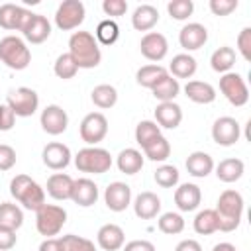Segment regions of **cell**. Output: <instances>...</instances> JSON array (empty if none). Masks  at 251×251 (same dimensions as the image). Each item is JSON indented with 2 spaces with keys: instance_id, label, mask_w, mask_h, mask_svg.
<instances>
[{
  "instance_id": "obj_1",
  "label": "cell",
  "mask_w": 251,
  "mask_h": 251,
  "mask_svg": "<svg viewBox=\"0 0 251 251\" xmlns=\"http://www.w3.org/2000/svg\"><path fill=\"white\" fill-rule=\"evenodd\" d=\"M69 55L78 69H94L102 61V51L90 31H75L69 37Z\"/></svg>"
},
{
  "instance_id": "obj_2",
  "label": "cell",
  "mask_w": 251,
  "mask_h": 251,
  "mask_svg": "<svg viewBox=\"0 0 251 251\" xmlns=\"http://www.w3.org/2000/svg\"><path fill=\"white\" fill-rule=\"evenodd\" d=\"M243 208H245V202H243L241 192H237L233 188L224 190L214 208L218 214V231H224V233L235 231L241 224Z\"/></svg>"
},
{
  "instance_id": "obj_3",
  "label": "cell",
  "mask_w": 251,
  "mask_h": 251,
  "mask_svg": "<svg viewBox=\"0 0 251 251\" xmlns=\"http://www.w3.org/2000/svg\"><path fill=\"white\" fill-rule=\"evenodd\" d=\"M10 194L31 212H37L45 204V190L27 175H16L10 180Z\"/></svg>"
},
{
  "instance_id": "obj_4",
  "label": "cell",
  "mask_w": 251,
  "mask_h": 251,
  "mask_svg": "<svg viewBox=\"0 0 251 251\" xmlns=\"http://www.w3.org/2000/svg\"><path fill=\"white\" fill-rule=\"evenodd\" d=\"M0 61L12 71H24L31 63V51L18 35H6L0 39Z\"/></svg>"
},
{
  "instance_id": "obj_5",
  "label": "cell",
  "mask_w": 251,
  "mask_h": 251,
  "mask_svg": "<svg viewBox=\"0 0 251 251\" xmlns=\"http://www.w3.org/2000/svg\"><path fill=\"white\" fill-rule=\"evenodd\" d=\"M112 155L108 149L104 147H84L75 155V167L80 173H88V175H104L110 171L112 167Z\"/></svg>"
},
{
  "instance_id": "obj_6",
  "label": "cell",
  "mask_w": 251,
  "mask_h": 251,
  "mask_svg": "<svg viewBox=\"0 0 251 251\" xmlns=\"http://www.w3.org/2000/svg\"><path fill=\"white\" fill-rule=\"evenodd\" d=\"M65 224H67V210L63 206L43 204L35 212V227H37L39 235H43L45 239L59 235V231L63 229Z\"/></svg>"
},
{
  "instance_id": "obj_7",
  "label": "cell",
  "mask_w": 251,
  "mask_h": 251,
  "mask_svg": "<svg viewBox=\"0 0 251 251\" xmlns=\"http://www.w3.org/2000/svg\"><path fill=\"white\" fill-rule=\"evenodd\" d=\"M6 104L16 114V118H29L39 108V96H37V92L33 88L20 86V88H12L8 92Z\"/></svg>"
},
{
  "instance_id": "obj_8",
  "label": "cell",
  "mask_w": 251,
  "mask_h": 251,
  "mask_svg": "<svg viewBox=\"0 0 251 251\" xmlns=\"http://www.w3.org/2000/svg\"><path fill=\"white\" fill-rule=\"evenodd\" d=\"M220 92L235 108H241L249 102V88H247L245 78L239 73L229 71V73L222 75L220 76Z\"/></svg>"
},
{
  "instance_id": "obj_9",
  "label": "cell",
  "mask_w": 251,
  "mask_h": 251,
  "mask_svg": "<svg viewBox=\"0 0 251 251\" xmlns=\"http://www.w3.org/2000/svg\"><path fill=\"white\" fill-rule=\"evenodd\" d=\"M86 10L80 0H63L55 12V25L61 31L76 29L84 22Z\"/></svg>"
},
{
  "instance_id": "obj_10",
  "label": "cell",
  "mask_w": 251,
  "mask_h": 251,
  "mask_svg": "<svg viewBox=\"0 0 251 251\" xmlns=\"http://www.w3.org/2000/svg\"><path fill=\"white\" fill-rule=\"evenodd\" d=\"M78 133H80V139L86 145H90V147L98 145L106 137V133H108V120H106V116L102 112L86 114L82 118L80 126H78Z\"/></svg>"
},
{
  "instance_id": "obj_11",
  "label": "cell",
  "mask_w": 251,
  "mask_h": 251,
  "mask_svg": "<svg viewBox=\"0 0 251 251\" xmlns=\"http://www.w3.org/2000/svg\"><path fill=\"white\" fill-rule=\"evenodd\" d=\"M241 137V126L231 116H222L212 126V139L220 147H231Z\"/></svg>"
},
{
  "instance_id": "obj_12",
  "label": "cell",
  "mask_w": 251,
  "mask_h": 251,
  "mask_svg": "<svg viewBox=\"0 0 251 251\" xmlns=\"http://www.w3.org/2000/svg\"><path fill=\"white\" fill-rule=\"evenodd\" d=\"M39 124H41V129L45 133H49V135H61L69 127V116H67V112L59 104H49V106H45L41 110Z\"/></svg>"
},
{
  "instance_id": "obj_13",
  "label": "cell",
  "mask_w": 251,
  "mask_h": 251,
  "mask_svg": "<svg viewBox=\"0 0 251 251\" xmlns=\"http://www.w3.org/2000/svg\"><path fill=\"white\" fill-rule=\"evenodd\" d=\"M139 51L141 55L147 59V61H153V63H159L167 57L169 53V41L163 33L159 31H147L141 41H139Z\"/></svg>"
},
{
  "instance_id": "obj_14",
  "label": "cell",
  "mask_w": 251,
  "mask_h": 251,
  "mask_svg": "<svg viewBox=\"0 0 251 251\" xmlns=\"http://www.w3.org/2000/svg\"><path fill=\"white\" fill-rule=\"evenodd\" d=\"M41 159H43V165L49 167L51 171H63L69 167L73 155H71V149L61 143V141H51L43 147L41 151Z\"/></svg>"
},
{
  "instance_id": "obj_15",
  "label": "cell",
  "mask_w": 251,
  "mask_h": 251,
  "mask_svg": "<svg viewBox=\"0 0 251 251\" xmlns=\"http://www.w3.org/2000/svg\"><path fill=\"white\" fill-rule=\"evenodd\" d=\"M104 202L112 212H124L131 204V188L122 180H114L104 190Z\"/></svg>"
},
{
  "instance_id": "obj_16",
  "label": "cell",
  "mask_w": 251,
  "mask_h": 251,
  "mask_svg": "<svg viewBox=\"0 0 251 251\" xmlns=\"http://www.w3.org/2000/svg\"><path fill=\"white\" fill-rule=\"evenodd\" d=\"M206 41H208V29H206V25H202L198 22H190L178 31V43L188 53L198 51L200 47L206 45Z\"/></svg>"
},
{
  "instance_id": "obj_17",
  "label": "cell",
  "mask_w": 251,
  "mask_h": 251,
  "mask_svg": "<svg viewBox=\"0 0 251 251\" xmlns=\"http://www.w3.org/2000/svg\"><path fill=\"white\" fill-rule=\"evenodd\" d=\"M71 200L80 206V208H90L96 204L98 200V184L90 178H76L73 182V192H71Z\"/></svg>"
},
{
  "instance_id": "obj_18",
  "label": "cell",
  "mask_w": 251,
  "mask_h": 251,
  "mask_svg": "<svg viewBox=\"0 0 251 251\" xmlns=\"http://www.w3.org/2000/svg\"><path fill=\"white\" fill-rule=\"evenodd\" d=\"M202 202V190L194 182H182L175 188V204L180 212H194Z\"/></svg>"
},
{
  "instance_id": "obj_19",
  "label": "cell",
  "mask_w": 251,
  "mask_h": 251,
  "mask_svg": "<svg viewBox=\"0 0 251 251\" xmlns=\"http://www.w3.org/2000/svg\"><path fill=\"white\" fill-rule=\"evenodd\" d=\"M96 243L104 251H118L126 243V233L118 224H104L96 233Z\"/></svg>"
},
{
  "instance_id": "obj_20",
  "label": "cell",
  "mask_w": 251,
  "mask_h": 251,
  "mask_svg": "<svg viewBox=\"0 0 251 251\" xmlns=\"http://www.w3.org/2000/svg\"><path fill=\"white\" fill-rule=\"evenodd\" d=\"M131 206H133V212L139 220H153L161 212V198L155 192L145 190V192H139L135 196Z\"/></svg>"
},
{
  "instance_id": "obj_21",
  "label": "cell",
  "mask_w": 251,
  "mask_h": 251,
  "mask_svg": "<svg viewBox=\"0 0 251 251\" xmlns=\"http://www.w3.org/2000/svg\"><path fill=\"white\" fill-rule=\"evenodd\" d=\"M182 122V108L176 102H159L155 108V124L165 129H175Z\"/></svg>"
},
{
  "instance_id": "obj_22",
  "label": "cell",
  "mask_w": 251,
  "mask_h": 251,
  "mask_svg": "<svg viewBox=\"0 0 251 251\" xmlns=\"http://www.w3.org/2000/svg\"><path fill=\"white\" fill-rule=\"evenodd\" d=\"M22 35L25 37V41H29L33 45H39V43H43L51 35V24H49V20L45 16L33 14V18L29 20V24L24 27Z\"/></svg>"
},
{
  "instance_id": "obj_23",
  "label": "cell",
  "mask_w": 251,
  "mask_h": 251,
  "mask_svg": "<svg viewBox=\"0 0 251 251\" xmlns=\"http://www.w3.org/2000/svg\"><path fill=\"white\" fill-rule=\"evenodd\" d=\"M73 182H75V178L69 176L67 173H55L47 178L45 190L53 200H71Z\"/></svg>"
},
{
  "instance_id": "obj_24",
  "label": "cell",
  "mask_w": 251,
  "mask_h": 251,
  "mask_svg": "<svg viewBox=\"0 0 251 251\" xmlns=\"http://www.w3.org/2000/svg\"><path fill=\"white\" fill-rule=\"evenodd\" d=\"M184 96L194 104H212L216 100V88L204 80H188L184 84Z\"/></svg>"
},
{
  "instance_id": "obj_25",
  "label": "cell",
  "mask_w": 251,
  "mask_h": 251,
  "mask_svg": "<svg viewBox=\"0 0 251 251\" xmlns=\"http://www.w3.org/2000/svg\"><path fill=\"white\" fill-rule=\"evenodd\" d=\"M143 163H145L143 153L133 147L122 149L116 157V165H118L120 173H124V175H137L143 169Z\"/></svg>"
},
{
  "instance_id": "obj_26",
  "label": "cell",
  "mask_w": 251,
  "mask_h": 251,
  "mask_svg": "<svg viewBox=\"0 0 251 251\" xmlns=\"http://www.w3.org/2000/svg\"><path fill=\"white\" fill-rule=\"evenodd\" d=\"M214 169H216L218 180L231 184V182H237V180L243 176V173H245V163H243L241 159H237V157H229V159H224V161H220L218 165H214Z\"/></svg>"
},
{
  "instance_id": "obj_27",
  "label": "cell",
  "mask_w": 251,
  "mask_h": 251,
  "mask_svg": "<svg viewBox=\"0 0 251 251\" xmlns=\"http://www.w3.org/2000/svg\"><path fill=\"white\" fill-rule=\"evenodd\" d=\"M159 22V10L151 4H141L131 14V25L137 31H151Z\"/></svg>"
},
{
  "instance_id": "obj_28",
  "label": "cell",
  "mask_w": 251,
  "mask_h": 251,
  "mask_svg": "<svg viewBox=\"0 0 251 251\" xmlns=\"http://www.w3.org/2000/svg\"><path fill=\"white\" fill-rule=\"evenodd\" d=\"M184 165L188 175L194 178H204L214 171V159L204 151H192Z\"/></svg>"
},
{
  "instance_id": "obj_29",
  "label": "cell",
  "mask_w": 251,
  "mask_h": 251,
  "mask_svg": "<svg viewBox=\"0 0 251 251\" xmlns=\"http://www.w3.org/2000/svg\"><path fill=\"white\" fill-rule=\"evenodd\" d=\"M196 69H198L196 59L190 53H178V55L173 57V61H171V65H169L167 71H169L171 76H175L178 80V78H190V76H194Z\"/></svg>"
},
{
  "instance_id": "obj_30",
  "label": "cell",
  "mask_w": 251,
  "mask_h": 251,
  "mask_svg": "<svg viewBox=\"0 0 251 251\" xmlns=\"http://www.w3.org/2000/svg\"><path fill=\"white\" fill-rule=\"evenodd\" d=\"M167 75H169V71H167L163 65L153 63V65H143V67H139L137 73H135V80H137L139 86L151 90V88H153L163 76H167Z\"/></svg>"
},
{
  "instance_id": "obj_31",
  "label": "cell",
  "mask_w": 251,
  "mask_h": 251,
  "mask_svg": "<svg viewBox=\"0 0 251 251\" xmlns=\"http://www.w3.org/2000/svg\"><path fill=\"white\" fill-rule=\"evenodd\" d=\"M233 65H235V49L229 47V45L218 47V49L212 53V57H210V67H212L216 73H220V75L229 73V71L233 69Z\"/></svg>"
},
{
  "instance_id": "obj_32",
  "label": "cell",
  "mask_w": 251,
  "mask_h": 251,
  "mask_svg": "<svg viewBox=\"0 0 251 251\" xmlns=\"http://www.w3.org/2000/svg\"><path fill=\"white\" fill-rule=\"evenodd\" d=\"M24 224V212L14 202H0V227L18 231Z\"/></svg>"
},
{
  "instance_id": "obj_33",
  "label": "cell",
  "mask_w": 251,
  "mask_h": 251,
  "mask_svg": "<svg viewBox=\"0 0 251 251\" xmlns=\"http://www.w3.org/2000/svg\"><path fill=\"white\" fill-rule=\"evenodd\" d=\"M151 92H153L155 100H159V102H175V98H176L178 92H180V84H178V80H176L175 76L167 75V76H163V78L151 88Z\"/></svg>"
},
{
  "instance_id": "obj_34",
  "label": "cell",
  "mask_w": 251,
  "mask_h": 251,
  "mask_svg": "<svg viewBox=\"0 0 251 251\" xmlns=\"http://www.w3.org/2000/svg\"><path fill=\"white\" fill-rule=\"evenodd\" d=\"M192 227L198 235H210L218 231V214L214 208H204L194 216Z\"/></svg>"
},
{
  "instance_id": "obj_35",
  "label": "cell",
  "mask_w": 251,
  "mask_h": 251,
  "mask_svg": "<svg viewBox=\"0 0 251 251\" xmlns=\"http://www.w3.org/2000/svg\"><path fill=\"white\" fill-rule=\"evenodd\" d=\"M90 100L96 108L100 110H108V108H114L116 102H118V90L112 86V84H98L92 88L90 92Z\"/></svg>"
},
{
  "instance_id": "obj_36",
  "label": "cell",
  "mask_w": 251,
  "mask_h": 251,
  "mask_svg": "<svg viewBox=\"0 0 251 251\" xmlns=\"http://www.w3.org/2000/svg\"><path fill=\"white\" fill-rule=\"evenodd\" d=\"M141 149H143V157H147L149 161H155V163H163V161H167L169 155H171V143H169V139L163 137V135L155 137L153 141H149V143H147L145 147H141Z\"/></svg>"
},
{
  "instance_id": "obj_37",
  "label": "cell",
  "mask_w": 251,
  "mask_h": 251,
  "mask_svg": "<svg viewBox=\"0 0 251 251\" xmlns=\"http://www.w3.org/2000/svg\"><path fill=\"white\" fill-rule=\"evenodd\" d=\"M96 41H98V45L102 43V45H114L116 41H118V37H120V25L114 22V20H110V18H106V20H102L98 25H96Z\"/></svg>"
},
{
  "instance_id": "obj_38",
  "label": "cell",
  "mask_w": 251,
  "mask_h": 251,
  "mask_svg": "<svg viewBox=\"0 0 251 251\" xmlns=\"http://www.w3.org/2000/svg\"><path fill=\"white\" fill-rule=\"evenodd\" d=\"M157 227H159V231H163L167 235H176L184 229V220L176 212H165V214L159 216Z\"/></svg>"
},
{
  "instance_id": "obj_39",
  "label": "cell",
  "mask_w": 251,
  "mask_h": 251,
  "mask_svg": "<svg viewBox=\"0 0 251 251\" xmlns=\"http://www.w3.org/2000/svg\"><path fill=\"white\" fill-rule=\"evenodd\" d=\"M22 8L18 4H2L0 6V27L8 29V31H18V24H20V16H22Z\"/></svg>"
},
{
  "instance_id": "obj_40",
  "label": "cell",
  "mask_w": 251,
  "mask_h": 251,
  "mask_svg": "<svg viewBox=\"0 0 251 251\" xmlns=\"http://www.w3.org/2000/svg\"><path fill=\"white\" fill-rule=\"evenodd\" d=\"M159 135H161V127L153 120H141L135 126V141L139 147H145L149 141H153Z\"/></svg>"
},
{
  "instance_id": "obj_41",
  "label": "cell",
  "mask_w": 251,
  "mask_h": 251,
  "mask_svg": "<svg viewBox=\"0 0 251 251\" xmlns=\"http://www.w3.org/2000/svg\"><path fill=\"white\" fill-rule=\"evenodd\" d=\"M153 178H155V182H157L161 188H175V186L178 184L180 173H178V169L173 167V165H161V167H157Z\"/></svg>"
},
{
  "instance_id": "obj_42",
  "label": "cell",
  "mask_w": 251,
  "mask_h": 251,
  "mask_svg": "<svg viewBox=\"0 0 251 251\" xmlns=\"http://www.w3.org/2000/svg\"><path fill=\"white\" fill-rule=\"evenodd\" d=\"M53 73H55L59 78L69 80V78H75V75L78 73V67L75 65V61L71 59V55H69V53H61V55L55 59Z\"/></svg>"
},
{
  "instance_id": "obj_43",
  "label": "cell",
  "mask_w": 251,
  "mask_h": 251,
  "mask_svg": "<svg viewBox=\"0 0 251 251\" xmlns=\"http://www.w3.org/2000/svg\"><path fill=\"white\" fill-rule=\"evenodd\" d=\"M59 239H61L63 251H96L94 241H90L86 237H80V235H75V233L61 235Z\"/></svg>"
},
{
  "instance_id": "obj_44",
  "label": "cell",
  "mask_w": 251,
  "mask_h": 251,
  "mask_svg": "<svg viewBox=\"0 0 251 251\" xmlns=\"http://www.w3.org/2000/svg\"><path fill=\"white\" fill-rule=\"evenodd\" d=\"M167 12H169V16H171L173 20L184 22V20H188V18L192 16V12H194V2H192V0H171V2L167 4Z\"/></svg>"
},
{
  "instance_id": "obj_45",
  "label": "cell",
  "mask_w": 251,
  "mask_h": 251,
  "mask_svg": "<svg viewBox=\"0 0 251 251\" xmlns=\"http://www.w3.org/2000/svg\"><path fill=\"white\" fill-rule=\"evenodd\" d=\"M239 6L237 0H210L208 8L214 16H229L231 12H235Z\"/></svg>"
},
{
  "instance_id": "obj_46",
  "label": "cell",
  "mask_w": 251,
  "mask_h": 251,
  "mask_svg": "<svg viewBox=\"0 0 251 251\" xmlns=\"http://www.w3.org/2000/svg\"><path fill=\"white\" fill-rule=\"evenodd\" d=\"M102 12L106 16H110V20L112 18H120V16H124L127 12V2L126 0H104L102 2Z\"/></svg>"
},
{
  "instance_id": "obj_47",
  "label": "cell",
  "mask_w": 251,
  "mask_h": 251,
  "mask_svg": "<svg viewBox=\"0 0 251 251\" xmlns=\"http://www.w3.org/2000/svg\"><path fill=\"white\" fill-rule=\"evenodd\" d=\"M237 51L245 61H251V27H243L237 35Z\"/></svg>"
},
{
  "instance_id": "obj_48",
  "label": "cell",
  "mask_w": 251,
  "mask_h": 251,
  "mask_svg": "<svg viewBox=\"0 0 251 251\" xmlns=\"http://www.w3.org/2000/svg\"><path fill=\"white\" fill-rule=\"evenodd\" d=\"M16 165V149L12 145L0 143V171H10Z\"/></svg>"
},
{
  "instance_id": "obj_49",
  "label": "cell",
  "mask_w": 251,
  "mask_h": 251,
  "mask_svg": "<svg viewBox=\"0 0 251 251\" xmlns=\"http://www.w3.org/2000/svg\"><path fill=\"white\" fill-rule=\"evenodd\" d=\"M16 124V114L8 104H0V131H10Z\"/></svg>"
},
{
  "instance_id": "obj_50",
  "label": "cell",
  "mask_w": 251,
  "mask_h": 251,
  "mask_svg": "<svg viewBox=\"0 0 251 251\" xmlns=\"http://www.w3.org/2000/svg\"><path fill=\"white\" fill-rule=\"evenodd\" d=\"M16 241H18V235L14 229H6V227H0V251H10L16 247Z\"/></svg>"
},
{
  "instance_id": "obj_51",
  "label": "cell",
  "mask_w": 251,
  "mask_h": 251,
  "mask_svg": "<svg viewBox=\"0 0 251 251\" xmlns=\"http://www.w3.org/2000/svg\"><path fill=\"white\" fill-rule=\"evenodd\" d=\"M122 249L124 251H155V245L147 239H133V241L124 243Z\"/></svg>"
},
{
  "instance_id": "obj_52",
  "label": "cell",
  "mask_w": 251,
  "mask_h": 251,
  "mask_svg": "<svg viewBox=\"0 0 251 251\" xmlns=\"http://www.w3.org/2000/svg\"><path fill=\"white\" fill-rule=\"evenodd\" d=\"M39 251H63L61 239L59 237H47V239H43L41 245H39Z\"/></svg>"
},
{
  "instance_id": "obj_53",
  "label": "cell",
  "mask_w": 251,
  "mask_h": 251,
  "mask_svg": "<svg viewBox=\"0 0 251 251\" xmlns=\"http://www.w3.org/2000/svg\"><path fill=\"white\" fill-rule=\"evenodd\" d=\"M175 251H202V245H200L196 239H182V241L175 247Z\"/></svg>"
},
{
  "instance_id": "obj_54",
  "label": "cell",
  "mask_w": 251,
  "mask_h": 251,
  "mask_svg": "<svg viewBox=\"0 0 251 251\" xmlns=\"http://www.w3.org/2000/svg\"><path fill=\"white\" fill-rule=\"evenodd\" d=\"M212 251H237L233 243H227V241H222V243H216L212 247Z\"/></svg>"
}]
</instances>
